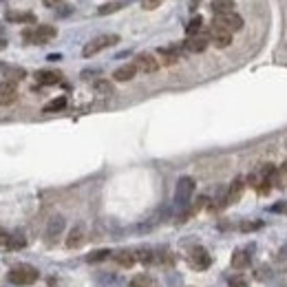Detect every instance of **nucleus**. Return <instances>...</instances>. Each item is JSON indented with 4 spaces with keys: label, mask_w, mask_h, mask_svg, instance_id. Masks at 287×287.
Listing matches in <instances>:
<instances>
[{
    "label": "nucleus",
    "mask_w": 287,
    "mask_h": 287,
    "mask_svg": "<svg viewBox=\"0 0 287 287\" xmlns=\"http://www.w3.org/2000/svg\"><path fill=\"white\" fill-rule=\"evenodd\" d=\"M120 42V35L117 33H104V35H97V38H93L91 42L84 44V49H82V55L84 58H93L95 53H100V51L109 49L113 47V44Z\"/></svg>",
    "instance_id": "obj_1"
},
{
    "label": "nucleus",
    "mask_w": 287,
    "mask_h": 287,
    "mask_svg": "<svg viewBox=\"0 0 287 287\" xmlns=\"http://www.w3.org/2000/svg\"><path fill=\"white\" fill-rule=\"evenodd\" d=\"M55 33H58L55 27L40 24V27H35V29H27V31L22 33V40H27V42H31V44H47L55 38Z\"/></svg>",
    "instance_id": "obj_2"
},
{
    "label": "nucleus",
    "mask_w": 287,
    "mask_h": 287,
    "mask_svg": "<svg viewBox=\"0 0 287 287\" xmlns=\"http://www.w3.org/2000/svg\"><path fill=\"white\" fill-rule=\"evenodd\" d=\"M38 270L31 268V265H16L11 272H9V281L16 285H33L38 281Z\"/></svg>",
    "instance_id": "obj_3"
},
{
    "label": "nucleus",
    "mask_w": 287,
    "mask_h": 287,
    "mask_svg": "<svg viewBox=\"0 0 287 287\" xmlns=\"http://www.w3.org/2000/svg\"><path fill=\"white\" fill-rule=\"evenodd\" d=\"M194 192V179L192 177H181L177 181V188H175V203L177 206H188V201H190Z\"/></svg>",
    "instance_id": "obj_4"
},
{
    "label": "nucleus",
    "mask_w": 287,
    "mask_h": 287,
    "mask_svg": "<svg viewBox=\"0 0 287 287\" xmlns=\"http://www.w3.org/2000/svg\"><path fill=\"white\" fill-rule=\"evenodd\" d=\"M212 24H217V27L225 29V31L234 33V31H241V29H243V18H241L239 13L230 11V13H221V16H214Z\"/></svg>",
    "instance_id": "obj_5"
},
{
    "label": "nucleus",
    "mask_w": 287,
    "mask_h": 287,
    "mask_svg": "<svg viewBox=\"0 0 287 287\" xmlns=\"http://www.w3.org/2000/svg\"><path fill=\"white\" fill-rule=\"evenodd\" d=\"M188 263H190L192 270H208L210 265H212V259H210L208 250L201 248V245H197V248L190 250V254H188Z\"/></svg>",
    "instance_id": "obj_6"
},
{
    "label": "nucleus",
    "mask_w": 287,
    "mask_h": 287,
    "mask_svg": "<svg viewBox=\"0 0 287 287\" xmlns=\"http://www.w3.org/2000/svg\"><path fill=\"white\" fill-rule=\"evenodd\" d=\"M206 35H208L210 42H212L214 47H219V49H225V47L232 44V33L225 31V29H221V27H217V24H210Z\"/></svg>",
    "instance_id": "obj_7"
},
{
    "label": "nucleus",
    "mask_w": 287,
    "mask_h": 287,
    "mask_svg": "<svg viewBox=\"0 0 287 287\" xmlns=\"http://www.w3.org/2000/svg\"><path fill=\"white\" fill-rule=\"evenodd\" d=\"M133 64H135L137 71H142V73H157V71H159V60L152 53H140Z\"/></svg>",
    "instance_id": "obj_8"
},
{
    "label": "nucleus",
    "mask_w": 287,
    "mask_h": 287,
    "mask_svg": "<svg viewBox=\"0 0 287 287\" xmlns=\"http://www.w3.org/2000/svg\"><path fill=\"white\" fill-rule=\"evenodd\" d=\"M208 35L206 33H199V35H188L186 42H183V47L186 51H190V53H203V51L208 49Z\"/></svg>",
    "instance_id": "obj_9"
},
{
    "label": "nucleus",
    "mask_w": 287,
    "mask_h": 287,
    "mask_svg": "<svg viewBox=\"0 0 287 287\" xmlns=\"http://www.w3.org/2000/svg\"><path fill=\"white\" fill-rule=\"evenodd\" d=\"M18 100V91L13 82H0V104L7 106Z\"/></svg>",
    "instance_id": "obj_10"
},
{
    "label": "nucleus",
    "mask_w": 287,
    "mask_h": 287,
    "mask_svg": "<svg viewBox=\"0 0 287 287\" xmlns=\"http://www.w3.org/2000/svg\"><path fill=\"white\" fill-rule=\"evenodd\" d=\"M243 188H245V179L243 177H237L232 183H230L228 192H225V203H237L243 194Z\"/></svg>",
    "instance_id": "obj_11"
},
{
    "label": "nucleus",
    "mask_w": 287,
    "mask_h": 287,
    "mask_svg": "<svg viewBox=\"0 0 287 287\" xmlns=\"http://www.w3.org/2000/svg\"><path fill=\"white\" fill-rule=\"evenodd\" d=\"M135 75H137V66L131 62V64H122L120 69H115L113 80H115V82H131Z\"/></svg>",
    "instance_id": "obj_12"
},
{
    "label": "nucleus",
    "mask_w": 287,
    "mask_h": 287,
    "mask_svg": "<svg viewBox=\"0 0 287 287\" xmlns=\"http://www.w3.org/2000/svg\"><path fill=\"white\" fill-rule=\"evenodd\" d=\"M35 80H38L42 86H53V84H60L62 75H60L58 71H38V73H35Z\"/></svg>",
    "instance_id": "obj_13"
},
{
    "label": "nucleus",
    "mask_w": 287,
    "mask_h": 287,
    "mask_svg": "<svg viewBox=\"0 0 287 287\" xmlns=\"http://www.w3.org/2000/svg\"><path fill=\"white\" fill-rule=\"evenodd\" d=\"M234 0H212L210 2V11L214 13V16H221V13H230L234 11Z\"/></svg>",
    "instance_id": "obj_14"
},
{
    "label": "nucleus",
    "mask_w": 287,
    "mask_h": 287,
    "mask_svg": "<svg viewBox=\"0 0 287 287\" xmlns=\"http://www.w3.org/2000/svg\"><path fill=\"white\" fill-rule=\"evenodd\" d=\"M82 241H84V228H82V225H75V228L69 232V237H66V248L69 250L78 248V245H82Z\"/></svg>",
    "instance_id": "obj_15"
},
{
    "label": "nucleus",
    "mask_w": 287,
    "mask_h": 287,
    "mask_svg": "<svg viewBox=\"0 0 287 287\" xmlns=\"http://www.w3.org/2000/svg\"><path fill=\"white\" fill-rule=\"evenodd\" d=\"M62 230H64V219H62V217H53V219L49 221V225H47V237H49L51 241L58 239Z\"/></svg>",
    "instance_id": "obj_16"
},
{
    "label": "nucleus",
    "mask_w": 287,
    "mask_h": 287,
    "mask_svg": "<svg viewBox=\"0 0 287 287\" xmlns=\"http://www.w3.org/2000/svg\"><path fill=\"white\" fill-rule=\"evenodd\" d=\"M250 265V252L245 250H234L232 254V268L234 270H245Z\"/></svg>",
    "instance_id": "obj_17"
},
{
    "label": "nucleus",
    "mask_w": 287,
    "mask_h": 287,
    "mask_svg": "<svg viewBox=\"0 0 287 287\" xmlns=\"http://www.w3.org/2000/svg\"><path fill=\"white\" fill-rule=\"evenodd\" d=\"M2 75H4V82H13L16 84L18 80H22L24 75V69H20V66H2Z\"/></svg>",
    "instance_id": "obj_18"
},
{
    "label": "nucleus",
    "mask_w": 287,
    "mask_h": 287,
    "mask_svg": "<svg viewBox=\"0 0 287 287\" xmlns=\"http://www.w3.org/2000/svg\"><path fill=\"white\" fill-rule=\"evenodd\" d=\"M4 18L9 20V22H35V16L29 11H7L4 13Z\"/></svg>",
    "instance_id": "obj_19"
},
{
    "label": "nucleus",
    "mask_w": 287,
    "mask_h": 287,
    "mask_svg": "<svg viewBox=\"0 0 287 287\" xmlns=\"http://www.w3.org/2000/svg\"><path fill=\"white\" fill-rule=\"evenodd\" d=\"M115 261L122 268H133L137 259H135V252H131V250H120V252L115 254Z\"/></svg>",
    "instance_id": "obj_20"
},
{
    "label": "nucleus",
    "mask_w": 287,
    "mask_h": 287,
    "mask_svg": "<svg viewBox=\"0 0 287 287\" xmlns=\"http://www.w3.org/2000/svg\"><path fill=\"white\" fill-rule=\"evenodd\" d=\"M272 186H281V188L287 186V163H283L281 168H276L274 179H272Z\"/></svg>",
    "instance_id": "obj_21"
},
{
    "label": "nucleus",
    "mask_w": 287,
    "mask_h": 287,
    "mask_svg": "<svg viewBox=\"0 0 287 287\" xmlns=\"http://www.w3.org/2000/svg\"><path fill=\"white\" fill-rule=\"evenodd\" d=\"M159 55H161V62L159 64H166V66H172L179 60V55H177L175 49H159Z\"/></svg>",
    "instance_id": "obj_22"
},
{
    "label": "nucleus",
    "mask_w": 287,
    "mask_h": 287,
    "mask_svg": "<svg viewBox=\"0 0 287 287\" xmlns=\"http://www.w3.org/2000/svg\"><path fill=\"white\" fill-rule=\"evenodd\" d=\"M128 287H157L155 285V281L150 279V276H146V274H137L135 279L128 283Z\"/></svg>",
    "instance_id": "obj_23"
},
{
    "label": "nucleus",
    "mask_w": 287,
    "mask_h": 287,
    "mask_svg": "<svg viewBox=\"0 0 287 287\" xmlns=\"http://www.w3.org/2000/svg\"><path fill=\"white\" fill-rule=\"evenodd\" d=\"M66 109V97L64 95H60V97H55V100H51L47 106H44V113H58V111H62Z\"/></svg>",
    "instance_id": "obj_24"
},
{
    "label": "nucleus",
    "mask_w": 287,
    "mask_h": 287,
    "mask_svg": "<svg viewBox=\"0 0 287 287\" xmlns=\"http://www.w3.org/2000/svg\"><path fill=\"white\" fill-rule=\"evenodd\" d=\"M201 29H203V18L201 16H194L190 22H188L186 33L188 35H199V33H201Z\"/></svg>",
    "instance_id": "obj_25"
},
{
    "label": "nucleus",
    "mask_w": 287,
    "mask_h": 287,
    "mask_svg": "<svg viewBox=\"0 0 287 287\" xmlns=\"http://www.w3.org/2000/svg\"><path fill=\"white\" fill-rule=\"evenodd\" d=\"M111 256V250L109 248H102V250H95V252H91L86 256V261L89 263H100V261H106Z\"/></svg>",
    "instance_id": "obj_26"
},
{
    "label": "nucleus",
    "mask_w": 287,
    "mask_h": 287,
    "mask_svg": "<svg viewBox=\"0 0 287 287\" xmlns=\"http://www.w3.org/2000/svg\"><path fill=\"white\" fill-rule=\"evenodd\" d=\"M24 245H27V239H24L22 234H13V237H9L4 248L7 250H20V248H24Z\"/></svg>",
    "instance_id": "obj_27"
},
{
    "label": "nucleus",
    "mask_w": 287,
    "mask_h": 287,
    "mask_svg": "<svg viewBox=\"0 0 287 287\" xmlns=\"http://www.w3.org/2000/svg\"><path fill=\"white\" fill-rule=\"evenodd\" d=\"M122 7H124V4H122V2H106V4H102V7L97 9V13H100V16H109V13L120 11Z\"/></svg>",
    "instance_id": "obj_28"
},
{
    "label": "nucleus",
    "mask_w": 287,
    "mask_h": 287,
    "mask_svg": "<svg viewBox=\"0 0 287 287\" xmlns=\"http://www.w3.org/2000/svg\"><path fill=\"white\" fill-rule=\"evenodd\" d=\"M93 89L97 91V93H102V95H111L113 93V84L109 80H97L93 84Z\"/></svg>",
    "instance_id": "obj_29"
},
{
    "label": "nucleus",
    "mask_w": 287,
    "mask_h": 287,
    "mask_svg": "<svg viewBox=\"0 0 287 287\" xmlns=\"http://www.w3.org/2000/svg\"><path fill=\"white\" fill-rule=\"evenodd\" d=\"M135 259L140 261V263H144V265H150L152 259H155V254H152L150 250H137V252H135Z\"/></svg>",
    "instance_id": "obj_30"
},
{
    "label": "nucleus",
    "mask_w": 287,
    "mask_h": 287,
    "mask_svg": "<svg viewBox=\"0 0 287 287\" xmlns=\"http://www.w3.org/2000/svg\"><path fill=\"white\" fill-rule=\"evenodd\" d=\"M228 287H250V283L243 279V276H230V279H228Z\"/></svg>",
    "instance_id": "obj_31"
},
{
    "label": "nucleus",
    "mask_w": 287,
    "mask_h": 287,
    "mask_svg": "<svg viewBox=\"0 0 287 287\" xmlns=\"http://www.w3.org/2000/svg\"><path fill=\"white\" fill-rule=\"evenodd\" d=\"M263 228V221H248L241 225V232H254V230Z\"/></svg>",
    "instance_id": "obj_32"
},
{
    "label": "nucleus",
    "mask_w": 287,
    "mask_h": 287,
    "mask_svg": "<svg viewBox=\"0 0 287 287\" xmlns=\"http://www.w3.org/2000/svg\"><path fill=\"white\" fill-rule=\"evenodd\" d=\"M161 4V0H142V7L146 9V11H152V9H157Z\"/></svg>",
    "instance_id": "obj_33"
},
{
    "label": "nucleus",
    "mask_w": 287,
    "mask_h": 287,
    "mask_svg": "<svg viewBox=\"0 0 287 287\" xmlns=\"http://www.w3.org/2000/svg\"><path fill=\"white\" fill-rule=\"evenodd\" d=\"M272 212H283V214H287V201H279V203H274V206L270 208Z\"/></svg>",
    "instance_id": "obj_34"
},
{
    "label": "nucleus",
    "mask_w": 287,
    "mask_h": 287,
    "mask_svg": "<svg viewBox=\"0 0 287 287\" xmlns=\"http://www.w3.org/2000/svg\"><path fill=\"white\" fill-rule=\"evenodd\" d=\"M44 4H47V7H58L60 2H64V0H42Z\"/></svg>",
    "instance_id": "obj_35"
},
{
    "label": "nucleus",
    "mask_w": 287,
    "mask_h": 287,
    "mask_svg": "<svg viewBox=\"0 0 287 287\" xmlns=\"http://www.w3.org/2000/svg\"><path fill=\"white\" fill-rule=\"evenodd\" d=\"M7 241H9V234L0 232V245H7Z\"/></svg>",
    "instance_id": "obj_36"
},
{
    "label": "nucleus",
    "mask_w": 287,
    "mask_h": 287,
    "mask_svg": "<svg viewBox=\"0 0 287 287\" xmlns=\"http://www.w3.org/2000/svg\"><path fill=\"white\" fill-rule=\"evenodd\" d=\"M4 47V42H2V40H0V49H2Z\"/></svg>",
    "instance_id": "obj_37"
}]
</instances>
